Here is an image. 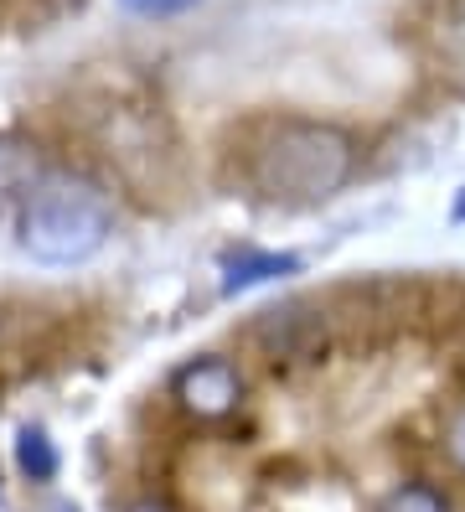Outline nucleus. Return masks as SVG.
<instances>
[{"instance_id": "20e7f679", "label": "nucleus", "mask_w": 465, "mask_h": 512, "mask_svg": "<svg viewBox=\"0 0 465 512\" xmlns=\"http://www.w3.org/2000/svg\"><path fill=\"white\" fill-rule=\"evenodd\" d=\"M47 161L37 156V145L26 140H0V218L31 202V192L42 187Z\"/></svg>"}, {"instance_id": "9b49d317", "label": "nucleus", "mask_w": 465, "mask_h": 512, "mask_svg": "<svg viewBox=\"0 0 465 512\" xmlns=\"http://www.w3.org/2000/svg\"><path fill=\"white\" fill-rule=\"evenodd\" d=\"M124 512H176L171 502H155V497H145V502H135V507H124Z\"/></svg>"}, {"instance_id": "f257e3e1", "label": "nucleus", "mask_w": 465, "mask_h": 512, "mask_svg": "<svg viewBox=\"0 0 465 512\" xmlns=\"http://www.w3.org/2000/svg\"><path fill=\"white\" fill-rule=\"evenodd\" d=\"M357 171V140L326 119H279L248 145V182L279 207H316Z\"/></svg>"}, {"instance_id": "6e6552de", "label": "nucleus", "mask_w": 465, "mask_h": 512, "mask_svg": "<svg viewBox=\"0 0 465 512\" xmlns=\"http://www.w3.org/2000/svg\"><path fill=\"white\" fill-rule=\"evenodd\" d=\"M21 466H26L31 476H52V471H57V456H52V445H47L42 430H26V435H21Z\"/></svg>"}, {"instance_id": "ddd939ff", "label": "nucleus", "mask_w": 465, "mask_h": 512, "mask_svg": "<svg viewBox=\"0 0 465 512\" xmlns=\"http://www.w3.org/2000/svg\"><path fill=\"white\" fill-rule=\"evenodd\" d=\"M52 512H73V507H52Z\"/></svg>"}, {"instance_id": "f8f14e48", "label": "nucleus", "mask_w": 465, "mask_h": 512, "mask_svg": "<svg viewBox=\"0 0 465 512\" xmlns=\"http://www.w3.org/2000/svg\"><path fill=\"white\" fill-rule=\"evenodd\" d=\"M455 218H460V223H465V192H460V197H455Z\"/></svg>"}, {"instance_id": "7ed1b4c3", "label": "nucleus", "mask_w": 465, "mask_h": 512, "mask_svg": "<svg viewBox=\"0 0 465 512\" xmlns=\"http://www.w3.org/2000/svg\"><path fill=\"white\" fill-rule=\"evenodd\" d=\"M171 394L186 414H197V419H223L238 409L243 399V378L233 363H223V357H197V363H186L171 383Z\"/></svg>"}, {"instance_id": "39448f33", "label": "nucleus", "mask_w": 465, "mask_h": 512, "mask_svg": "<svg viewBox=\"0 0 465 512\" xmlns=\"http://www.w3.org/2000/svg\"><path fill=\"white\" fill-rule=\"evenodd\" d=\"M259 342H264V352H274V357H300V352H310V347L321 342V321L305 316L300 306H290V311H264Z\"/></svg>"}, {"instance_id": "0eeeda50", "label": "nucleus", "mask_w": 465, "mask_h": 512, "mask_svg": "<svg viewBox=\"0 0 465 512\" xmlns=\"http://www.w3.org/2000/svg\"><path fill=\"white\" fill-rule=\"evenodd\" d=\"M378 512H450V507H445V497L434 492V487H424V481H409V487L388 492Z\"/></svg>"}, {"instance_id": "423d86ee", "label": "nucleus", "mask_w": 465, "mask_h": 512, "mask_svg": "<svg viewBox=\"0 0 465 512\" xmlns=\"http://www.w3.org/2000/svg\"><path fill=\"white\" fill-rule=\"evenodd\" d=\"M295 269H300L295 254H254V249H238V254L223 264V290L238 295V290H254V285H264V280H285V275H295Z\"/></svg>"}, {"instance_id": "1a4fd4ad", "label": "nucleus", "mask_w": 465, "mask_h": 512, "mask_svg": "<svg viewBox=\"0 0 465 512\" xmlns=\"http://www.w3.org/2000/svg\"><path fill=\"white\" fill-rule=\"evenodd\" d=\"M130 16H150V21H161V16H181V11H192L197 0H119Z\"/></svg>"}, {"instance_id": "f03ea898", "label": "nucleus", "mask_w": 465, "mask_h": 512, "mask_svg": "<svg viewBox=\"0 0 465 512\" xmlns=\"http://www.w3.org/2000/svg\"><path fill=\"white\" fill-rule=\"evenodd\" d=\"M109 238V197L73 171H47L21 207V244L42 264H83Z\"/></svg>"}, {"instance_id": "9d476101", "label": "nucleus", "mask_w": 465, "mask_h": 512, "mask_svg": "<svg viewBox=\"0 0 465 512\" xmlns=\"http://www.w3.org/2000/svg\"><path fill=\"white\" fill-rule=\"evenodd\" d=\"M445 445H450V461L465 471V409L455 414V425H450V440H445Z\"/></svg>"}]
</instances>
